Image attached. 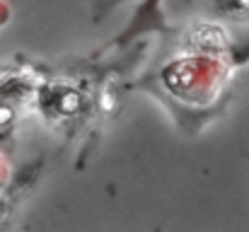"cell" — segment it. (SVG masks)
Masks as SVG:
<instances>
[]
</instances>
